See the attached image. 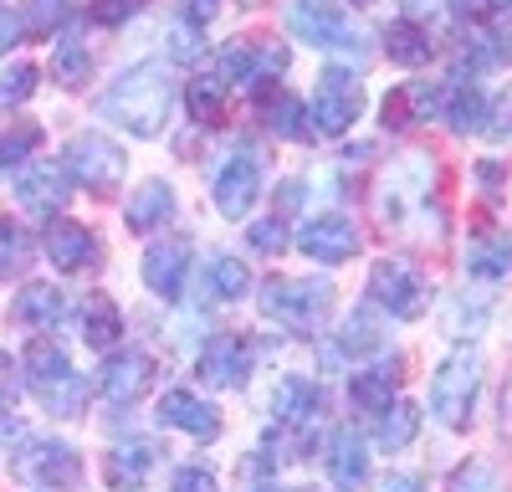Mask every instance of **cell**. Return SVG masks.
Wrapping results in <instances>:
<instances>
[{
	"instance_id": "6da1fadb",
	"label": "cell",
	"mask_w": 512,
	"mask_h": 492,
	"mask_svg": "<svg viewBox=\"0 0 512 492\" xmlns=\"http://www.w3.org/2000/svg\"><path fill=\"white\" fill-rule=\"evenodd\" d=\"M169 108H175V88H169L164 67H154V62L118 72V82L98 98V118L118 123V129L139 134V139H154L164 129Z\"/></svg>"
},
{
	"instance_id": "7a4b0ae2",
	"label": "cell",
	"mask_w": 512,
	"mask_h": 492,
	"mask_svg": "<svg viewBox=\"0 0 512 492\" xmlns=\"http://www.w3.org/2000/svg\"><path fill=\"white\" fill-rule=\"evenodd\" d=\"M21 375L31 385V395L41 400L47 416H82V405H88V380L72 369V359L57 349V344H31L21 354Z\"/></svg>"
},
{
	"instance_id": "3957f363",
	"label": "cell",
	"mask_w": 512,
	"mask_h": 492,
	"mask_svg": "<svg viewBox=\"0 0 512 492\" xmlns=\"http://www.w3.org/2000/svg\"><path fill=\"white\" fill-rule=\"evenodd\" d=\"M477 390H482V359L477 349H456L431 380V416L446 431H466L477 416Z\"/></svg>"
},
{
	"instance_id": "277c9868",
	"label": "cell",
	"mask_w": 512,
	"mask_h": 492,
	"mask_svg": "<svg viewBox=\"0 0 512 492\" xmlns=\"http://www.w3.org/2000/svg\"><path fill=\"white\" fill-rule=\"evenodd\" d=\"M262 313L297 328V334H313V328L328 323V313H333V282H323V277H303V282L272 277L262 287Z\"/></svg>"
},
{
	"instance_id": "5b68a950",
	"label": "cell",
	"mask_w": 512,
	"mask_h": 492,
	"mask_svg": "<svg viewBox=\"0 0 512 492\" xmlns=\"http://www.w3.org/2000/svg\"><path fill=\"white\" fill-rule=\"evenodd\" d=\"M364 113V88H359V77L344 72V67H328L318 77V93L308 103V118H313V129L323 139H338V134H349L354 123Z\"/></svg>"
},
{
	"instance_id": "8992f818",
	"label": "cell",
	"mask_w": 512,
	"mask_h": 492,
	"mask_svg": "<svg viewBox=\"0 0 512 492\" xmlns=\"http://www.w3.org/2000/svg\"><path fill=\"white\" fill-rule=\"evenodd\" d=\"M369 298L379 308H390V318H420L431 287H425V277H420V267L410 257H384L369 272Z\"/></svg>"
},
{
	"instance_id": "52a82bcc",
	"label": "cell",
	"mask_w": 512,
	"mask_h": 492,
	"mask_svg": "<svg viewBox=\"0 0 512 492\" xmlns=\"http://www.w3.org/2000/svg\"><path fill=\"white\" fill-rule=\"evenodd\" d=\"M287 26H292L297 41H308V47H318V52H349L359 41L338 0H292Z\"/></svg>"
},
{
	"instance_id": "ba28073f",
	"label": "cell",
	"mask_w": 512,
	"mask_h": 492,
	"mask_svg": "<svg viewBox=\"0 0 512 492\" xmlns=\"http://www.w3.org/2000/svg\"><path fill=\"white\" fill-rule=\"evenodd\" d=\"M123 164H128V159H123V149H118L113 139H103V134H82V139H72V144H67V154H62L67 180H82L93 195L118 190Z\"/></svg>"
},
{
	"instance_id": "9c48e42d",
	"label": "cell",
	"mask_w": 512,
	"mask_h": 492,
	"mask_svg": "<svg viewBox=\"0 0 512 492\" xmlns=\"http://www.w3.org/2000/svg\"><path fill=\"white\" fill-rule=\"evenodd\" d=\"M287 72V52L282 47H267V41H226L221 52V82H241V88H262V82L282 77Z\"/></svg>"
},
{
	"instance_id": "30bf717a",
	"label": "cell",
	"mask_w": 512,
	"mask_h": 492,
	"mask_svg": "<svg viewBox=\"0 0 512 492\" xmlns=\"http://www.w3.org/2000/svg\"><path fill=\"white\" fill-rule=\"evenodd\" d=\"M16 477L36 487H72L82 477V457L67 441H31L26 451H16Z\"/></svg>"
},
{
	"instance_id": "8fae6325",
	"label": "cell",
	"mask_w": 512,
	"mask_h": 492,
	"mask_svg": "<svg viewBox=\"0 0 512 492\" xmlns=\"http://www.w3.org/2000/svg\"><path fill=\"white\" fill-rule=\"evenodd\" d=\"M200 380L210 390H246L251 380V344L241 334H216L205 349H200Z\"/></svg>"
},
{
	"instance_id": "7c38bea8",
	"label": "cell",
	"mask_w": 512,
	"mask_h": 492,
	"mask_svg": "<svg viewBox=\"0 0 512 492\" xmlns=\"http://www.w3.org/2000/svg\"><path fill=\"white\" fill-rule=\"evenodd\" d=\"M256 190H262V164H256L246 149L231 154L221 170H216V185H210V195H216V211L226 221H241L251 205H256Z\"/></svg>"
},
{
	"instance_id": "4fadbf2b",
	"label": "cell",
	"mask_w": 512,
	"mask_h": 492,
	"mask_svg": "<svg viewBox=\"0 0 512 492\" xmlns=\"http://www.w3.org/2000/svg\"><path fill=\"white\" fill-rule=\"evenodd\" d=\"M297 252L323 262V267H338V262H349L359 252V226L349 216H318V221H308L303 231H297Z\"/></svg>"
},
{
	"instance_id": "5bb4252c",
	"label": "cell",
	"mask_w": 512,
	"mask_h": 492,
	"mask_svg": "<svg viewBox=\"0 0 512 492\" xmlns=\"http://www.w3.org/2000/svg\"><path fill=\"white\" fill-rule=\"evenodd\" d=\"M159 421L169 431H185L190 441H216L221 436V410H210L200 395H190L185 385L159 395Z\"/></svg>"
},
{
	"instance_id": "9a60e30c",
	"label": "cell",
	"mask_w": 512,
	"mask_h": 492,
	"mask_svg": "<svg viewBox=\"0 0 512 492\" xmlns=\"http://www.w3.org/2000/svg\"><path fill=\"white\" fill-rule=\"evenodd\" d=\"M67 170L62 164H31V170L16 180V205L26 216H41V221H57V211L67 205Z\"/></svg>"
},
{
	"instance_id": "2e32d148",
	"label": "cell",
	"mask_w": 512,
	"mask_h": 492,
	"mask_svg": "<svg viewBox=\"0 0 512 492\" xmlns=\"http://www.w3.org/2000/svg\"><path fill=\"white\" fill-rule=\"evenodd\" d=\"M149 380H154V359L144 354V349H123V354H113L108 364H103V400L108 405H134V400H144V390H149Z\"/></svg>"
},
{
	"instance_id": "e0dca14e",
	"label": "cell",
	"mask_w": 512,
	"mask_h": 492,
	"mask_svg": "<svg viewBox=\"0 0 512 492\" xmlns=\"http://www.w3.org/2000/svg\"><path fill=\"white\" fill-rule=\"evenodd\" d=\"M98 257H103V246L82 221L62 216V221L47 226V262L57 272H88V267H98Z\"/></svg>"
},
{
	"instance_id": "ac0fdd59",
	"label": "cell",
	"mask_w": 512,
	"mask_h": 492,
	"mask_svg": "<svg viewBox=\"0 0 512 492\" xmlns=\"http://www.w3.org/2000/svg\"><path fill=\"white\" fill-rule=\"evenodd\" d=\"M144 287L154 298H180L185 272H190V246L185 241H154L144 252Z\"/></svg>"
},
{
	"instance_id": "d6986e66",
	"label": "cell",
	"mask_w": 512,
	"mask_h": 492,
	"mask_svg": "<svg viewBox=\"0 0 512 492\" xmlns=\"http://www.w3.org/2000/svg\"><path fill=\"white\" fill-rule=\"evenodd\" d=\"M323 467H328V482L338 492H354L369 477V446H364V436L359 431H333L328 451H323Z\"/></svg>"
},
{
	"instance_id": "ffe728a7",
	"label": "cell",
	"mask_w": 512,
	"mask_h": 492,
	"mask_svg": "<svg viewBox=\"0 0 512 492\" xmlns=\"http://www.w3.org/2000/svg\"><path fill=\"white\" fill-rule=\"evenodd\" d=\"M154 462H159V446L154 441H118L108 451V462H103V482L113 492H134V487L149 482Z\"/></svg>"
},
{
	"instance_id": "44dd1931",
	"label": "cell",
	"mask_w": 512,
	"mask_h": 492,
	"mask_svg": "<svg viewBox=\"0 0 512 492\" xmlns=\"http://www.w3.org/2000/svg\"><path fill=\"white\" fill-rule=\"evenodd\" d=\"M67 318V298H62V287H52V282H26L21 293H16V303H11V323H21V328H57Z\"/></svg>"
},
{
	"instance_id": "7402d4cb",
	"label": "cell",
	"mask_w": 512,
	"mask_h": 492,
	"mask_svg": "<svg viewBox=\"0 0 512 492\" xmlns=\"http://www.w3.org/2000/svg\"><path fill=\"white\" fill-rule=\"evenodd\" d=\"M272 410H277V426H313L318 421V410H323V390H318V380H308V375H287L282 385H277V400H272Z\"/></svg>"
},
{
	"instance_id": "603a6c76",
	"label": "cell",
	"mask_w": 512,
	"mask_h": 492,
	"mask_svg": "<svg viewBox=\"0 0 512 492\" xmlns=\"http://www.w3.org/2000/svg\"><path fill=\"white\" fill-rule=\"evenodd\" d=\"M436 108H441L436 82H405V88H395L384 98V123H390V129H410V123H425Z\"/></svg>"
},
{
	"instance_id": "cb8c5ba5",
	"label": "cell",
	"mask_w": 512,
	"mask_h": 492,
	"mask_svg": "<svg viewBox=\"0 0 512 492\" xmlns=\"http://www.w3.org/2000/svg\"><path fill=\"white\" fill-rule=\"evenodd\" d=\"M123 216H128V231L144 236V231H154V226H164L169 216H175V190H169L164 180H144Z\"/></svg>"
},
{
	"instance_id": "d4e9b609",
	"label": "cell",
	"mask_w": 512,
	"mask_h": 492,
	"mask_svg": "<svg viewBox=\"0 0 512 492\" xmlns=\"http://www.w3.org/2000/svg\"><path fill=\"white\" fill-rule=\"evenodd\" d=\"M507 272H512V241L507 236H472V246H466V277L502 282Z\"/></svg>"
},
{
	"instance_id": "484cf974",
	"label": "cell",
	"mask_w": 512,
	"mask_h": 492,
	"mask_svg": "<svg viewBox=\"0 0 512 492\" xmlns=\"http://www.w3.org/2000/svg\"><path fill=\"white\" fill-rule=\"evenodd\" d=\"M395 385H400V369H395V359L390 364H374V369H359V375L349 380V400L359 405V410H379L395 400Z\"/></svg>"
},
{
	"instance_id": "4316f807",
	"label": "cell",
	"mask_w": 512,
	"mask_h": 492,
	"mask_svg": "<svg viewBox=\"0 0 512 492\" xmlns=\"http://www.w3.org/2000/svg\"><path fill=\"white\" fill-rule=\"evenodd\" d=\"M384 52H390V62H400V67H425L431 52H436V41L415 21H395L390 31H384Z\"/></svg>"
},
{
	"instance_id": "83f0119b",
	"label": "cell",
	"mask_w": 512,
	"mask_h": 492,
	"mask_svg": "<svg viewBox=\"0 0 512 492\" xmlns=\"http://www.w3.org/2000/svg\"><path fill=\"white\" fill-rule=\"evenodd\" d=\"M420 436V410L410 405V400H390L379 410V421H374V441L384 446V451H400V446H410Z\"/></svg>"
},
{
	"instance_id": "f1b7e54d",
	"label": "cell",
	"mask_w": 512,
	"mask_h": 492,
	"mask_svg": "<svg viewBox=\"0 0 512 492\" xmlns=\"http://www.w3.org/2000/svg\"><path fill=\"white\" fill-rule=\"evenodd\" d=\"M446 123H451L456 134H477L482 123H487V98H482L477 82H466V77H456V82H451V98H446Z\"/></svg>"
},
{
	"instance_id": "f546056e",
	"label": "cell",
	"mask_w": 512,
	"mask_h": 492,
	"mask_svg": "<svg viewBox=\"0 0 512 492\" xmlns=\"http://www.w3.org/2000/svg\"><path fill=\"white\" fill-rule=\"evenodd\" d=\"M185 113L205 129H216L221 113H226V82L221 77H190L185 82Z\"/></svg>"
},
{
	"instance_id": "4dcf8cb0",
	"label": "cell",
	"mask_w": 512,
	"mask_h": 492,
	"mask_svg": "<svg viewBox=\"0 0 512 492\" xmlns=\"http://www.w3.org/2000/svg\"><path fill=\"white\" fill-rule=\"evenodd\" d=\"M384 344V334L374 328V318H369V308H359V313H349V323L338 328V339H333V359H364V354H374Z\"/></svg>"
},
{
	"instance_id": "1f68e13d",
	"label": "cell",
	"mask_w": 512,
	"mask_h": 492,
	"mask_svg": "<svg viewBox=\"0 0 512 492\" xmlns=\"http://www.w3.org/2000/svg\"><path fill=\"white\" fill-rule=\"evenodd\" d=\"M123 334V318H118V303L113 298H88V308H82V339H88L98 354L113 349Z\"/></svg>"
},
{
	"instance_id": "d6a6232c",
	"label": "cell",
	"mask_w": 512,
	"mask_h": 492,
	"mask_svg": "<svg viewBox=\"0 0 512 492\" xmlns=\"http://www.w3.org/2000/svg\"><path fill=\"white\" fill-rule=\"evenodd\" d=\"M205 287H210V298H216V303H236V298H246L251 272H246L241 257H216L205 267Z\"/></svg>"
},
{
	"instance_id": "836d02e7",
	"label": "cell",
	"mask_w": 512,
	"mask_h": 492,
	"mask_svg": "<svg viewBox=\"0 0 512 492\" xmlns=\"http://www.w3.org/2000/svg\"><path fill=\"white\" fill-rule=\"evenodd\" d=\"M267 129L282 134V139H308V103L292 98V93H272V103L262 108Z\"/></svg>"
},
{
	"instance_id": "e575fe53",
	"label": "cell",
	"mask_w": 512,
	"mask_h": 492,
	"mask_svg": "<svg viewBox=\"0 0 512 492\" xmlns=\"http://www.w3.org/2000/svg\"><path fill=\"white\" fill-rule=\"evenodd\" d=\"M502 62H512V36H497V31H472L466 36L461 67L482 72V67H502Z\"/></svg>"
},
{
	"instance_id": "d590c367",
	"label": "cell",
	"mask_w": 512,
	"mask_h": 492,
	"mask_svg": "<svg viewBox=\"0 0 512 492\" xmlns=\"http://www.w3.org/2000/svg\"><path fill=\"white\" fill-rule=\"evenodd\" d=\"M31 262V236L16 216H0V282L21 277V267Z\"/></svg>"
},
{
	"instance_id": "8d00e7d4",
	"label": "cell",
	"mask_w": 512,
	"mask_h": 492,
	"mask_svg": "<svg viewBox=\"0 0 512 492\" xmlns=\"http://www.w3.org/2000/svg\"><path fill=\"white\" fill-rule=\"evenodd\" d=\"M52 72H57L62 88H82V82L93 77V57H88V47H82L77 36H62V41H57V52H52Z\"/></svg>"
},
{
	"instance_id": "74e56055",
	"label": "cell",
	"mask_w": 512,
	"mask_h": 492,
	"mask_svg": "<svg viewBox=\"0 0 512 492\" xmlns=\"http://www.w3.org/2000/svg\"><path fill=\"white\" fill-rule=\"evenodd\" d=\"M62 16H67V0H26V11L16 16V26H21V36H52L57 26H62Z\"/></svg>"
},
{
	"instance_id": "f35d334b",
	"label": "cell",
	"mask_w": 512,
	"mask_h": 492,
	"mask_svg": "<svg viewBox=\"0 0 512 492\" xmlns=\"http://www.w3.org/2000/svg\"><path fill=\"white\" fill-rule=\"evenodd\" d=\"M36 144H41V129H36V123L6 129V134H0V164H11V170H21V164L36 154Z\"/></svg>"
},
{
	"instance_id": "ab89813d",
	"label": "cell",
	"mask_w": 512,
	"mask_h": 492,
	"mask_svg": "<svg viewBox=\"0 0 512 492\" xmlns=\"http://www.w3.org/2000/svg\"><path fill=\"white\" fill-rule=\"evenodd\" d=\"M451 492H497V472L487 462H461L451 472Z\"/></svg>"
},
{
	"instance_id": "60d3db41",
	"label": "cell",
	"mask_w": 512,
	"mask_h": 492,
	"mask_svg": "<svg viewBox=\"0 0 512 492\" xmlns=\"http://www.w3.org/2000/svg\"><path fill=\"white\" fill-rule=\"evenodd\" d=\"M31 88H36V67L31 62H21V67H11L6 77H0V98H6V103L31 98Z\"/></svg>"
},
{
	"instance_id": "b9f144b4",
	"label": "cell",
	"mask_w": 512,
	"mask_h": 492,
	"mask_svg": "<svg viewBox=\"0 0 512 492\" xmlns=\"http://www.w3.org/2000/svg\"><path fill=\"white\" fill-rule=\"evenodd\" d=\"M251 246H256V252H282V246H287V226H282V216L256 221V226H251Z\"/></svg>"
},
{
	"instance_id": "7bdbcfd3",
	"label": "cell",
	"mask_w": 512,
	"mask_h": 492,
	"mask_svg": "<svg viewBox=\"0 0 512 492\" xmlns=\"http://www.w3.org/2000/svg\"><path fill=\"white\" fill-rule=\"evenodd\" d=\"M169 492H221V482H216L210 467H180L175 482H169Z\"/></svg>"
},
{
	"instance_id": "ee69618b",
	"label": "cell",
	"mask_w": 512,
	"mask_h": 492,
	"mask_svg": "<svg viewBox=\"0 0 512 492\" xmlns=\"http://www.w3.org/2000/svg\"><path fill=\"white\" fill-rule=\"evenodd\" d=\"M21 400V364L11 354H0V410H11Z\"/></svg>"
},
{
	"instance_id": "f6af8a7d",
	"label": "cell",
	"mask_w": 512,
	"mask_h": 492,
	"mask_svg": "<svg viewBox=\"0 0 512 492\" xmlns=\"http://www.w3.org/2000/svg\"><path fill=\"white\" fill-rule=\"evenodd\" d=\"M149 0H98V21L103 26H123L128 16H139Z\"/></svg>"
},
{
	"instance_id": "bcb514c9",
	"label": "cell",
	"mask_w": 512,
	"mask_h": 492,
	"mask_svg": "<svg viewBox=\"0 0 512 492\" xmlns=\"http://www.w3.org/2000/svg\"><path fill=\"white\" fill-rule=\"evenodd\" d=\"M169 52L185 57V62H195V57H200V36L185 31V26H175V31H169Z\"/></svg>"
},
{
	"instance_id": "7dc6e473",
	"label": "cell",
	"mask_w": 512,
	"mask_h": 492,
	"mask_svg": "<svg viewBox=\"0 0 512 492\" xmlns=\"http://www.w3.org/2000/svg\"><path fill=\"white\" fill-rule=\"evenodd\" d=\"M180 6H185L190 26H205V21H216V11H221V0H180Z\"/></svg>"
},
{
	"instance_id": "c3c4849f",
	"label": "cell",
	"mask_w": 512,
	"mask_h": 492,
	"mask_svg": "<svg viewBox=\"0 0 512 492\" xmlns=\"http://www.w3.org/2000/svg\"><path fill=\"white\" fill-rule=\"evenodd\" d=\"M379 492H425V482L415 472H390V477L379 482Z\"/></svg>"
},
{
	"instance_id": "681fc988",
	"label": "cell",
	"mask_w": 512,
	"mask_h": 492,
	"mask_svg": "<svg viewBox=\"0 0 512 492\" xmlns=\"http://www.w3.org/2000/svg\"><path fill=\"white\" fill-rule=\"evenodd\" d=\"M16 36H21V26H16V16L0 6V52H11L16 47Z\"/></svg>"
},
{
	"instance_id": "f907efd6",
	"label": "cell",
	"mask_w": 512,
	"mask_h": 492,
	"mask_svg": "<svg viewBox=\"0 0 512 492\" xmlns=\"http://www.w3.org/2000/svg\"><path fill=\"white\" fill-rule=\"evenodd\" d=\"M456 11L461 16H482V11H492V0H456Z\"/></svg>"
},
{
	"instance_id": "816d5d0a",
	"label": "cell",
	"mask_w": 512,
	"mask_h": 492,
	"mask_svg": "<svg viewBox=\"0 0 512 492\" xmlns=\"http://www.w3.org/2000/svg\"><path fill=\"white\" fill-rule=\"evenodd\" d=\"M410 6V16H420V11H431V6H441V0H405Z\"/></svg>"
},
{
	"instance_id": "f5cc1de1",
	"label": "cell",
	"mask_w": 512,
	"mask_h": 492,
	"mask_svg": "<svg viewBox=\"0 0 512 492\" xmlns=\"http://www.w3.org/2000/svg\"><path fill=\"white\" fill-rule=\"evenodd\" d=\"M492 11H502V16L512 21V0H492Z\"/></svg>"
},
{
	"instance_id": "db71d44e",
	"label": "cell",
	"mask_w": 512,
	"mask_h": 492,
	"mask_svg": "<svg viewBox=\"0 0 512 492\" xmlns=\"http://www.w3.org/2000/svg\"><path fill=\"white\" fill-rule=\"evenodd\" d=\"M256 492H282V487H256Z\"/></svg>"
},
{
	"instance_id": "11a10c76",
	"label": "cell",
	"mask_w": 512,
	"mask_h": 492,
	"mask_svg": "<svg viewBox=\"0 0 512 492\" xmlns=\"http://www.w3.org/2000/svg\"><path fill=\"white\" fill-rule=\"evenodd\" d=\"M354 6H369V0H354Z\"/></svg>"
}]
</instances>
